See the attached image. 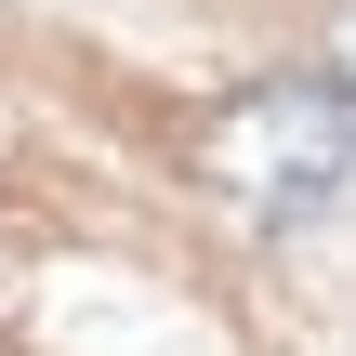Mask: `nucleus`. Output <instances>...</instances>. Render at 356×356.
<instances>
[{"mask_svg": "<svg viewBox=\"0 0 356 356\" xmlns=\"http://www.w3.org/2000/svg\"><path fill=\"white\" fill-rule=\"evenodd\" d=\"M198 172H211V198L238 225H304V211L343 198V172H356V106L330 79H251L198 132Z\"/></svg>", "mask_w": 356, "mask_h": 356, "instance_id": "1", "label": "nucleus"}, {"mask_svg": "<svg viewBox=\"0 0 356 356\" xmlns=\"http://www.w3.org/2000/svg\"><path fill=\"white\" fill-rule=\"evenodd\" d=\"M330 92H343V106H356V0H343V13H330Z\"/></svg>", "mask_w": 356, "mask_h": 356, "instance_id": "2", "label": "nucleus"}]
</instances>
